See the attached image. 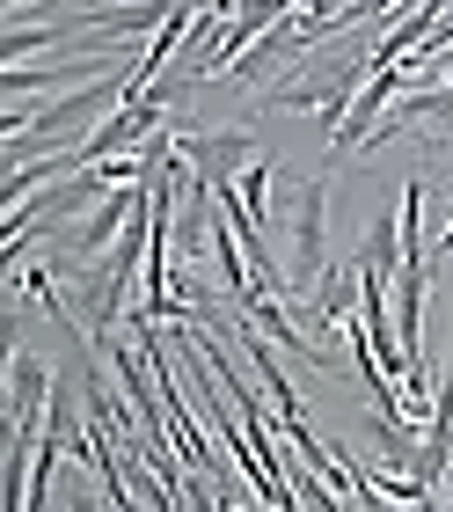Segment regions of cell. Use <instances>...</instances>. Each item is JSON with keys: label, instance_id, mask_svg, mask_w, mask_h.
I'll return each mask as SVG.
<instances>
[{"label": "cell", "instance_id": "obj_2", "mask_svg": "<svg viewBox=\"0 0 453 512\" xmlns=\"http://www.w3.org/2000/svg\"><path fill=\"white\" fill-rule=\"evenodd\" d=\"M176 147H183V161L198 169V183H212V191H227L234 176L249 169V154H256V139L234 125V132H176Z\"/></svg>", "mask_w": 453, "mask_h": 512}, {"label": "cell", "instance_id": "obj_1", "mask_svg": "<svg viewBox=\"0 0 453 512\" xmlns=\"http://www.w3.org/2000/svg\"><path fill=\"white\" fill-rule=\"evenodd\" d=\"M329 271V183L315 176L300 191V213H293V264H285V300H307Z\"/></svg>", "mask_w": 453, "mask_h": 512}]
</instances>
